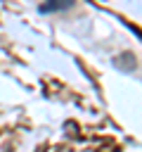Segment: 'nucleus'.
Instances as JSON below:
<instances>
[{
    "instance_id": "nucleus-2",
    "label": "nucleus",
    "mask_w": 142,
    "mask_h": 152,
    "mask_svg": "<svg viewBox=\"0 0 142 152\" xmlns=\"http://www.w3.org/2000/svg\"><path fill=\"white\" fill-rule=\"evenodd\" d=\"M114 66L121 69V71H133V69L137 66L135 55H133V52H121L118 57H114Z\"/></svg>"
},
{
    "instance_id": "nucleus-1",
    "label": "nucleus",
    "mask_w": 142,
    "mask_h": 152,
    "mask_svg": "<svg viewBox=\"0 0 142 152\" xmlns=\"http://www.w3.org/2000/svg\"><path fill=\"white\" fill-rule=\"evenodd\" d=\"M76 5V0H45L38 10L43 12V14H50V12H66V10H71Z\"/></svg>"
}]
</instances>
